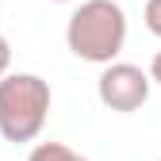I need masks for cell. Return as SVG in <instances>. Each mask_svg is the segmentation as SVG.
I'll return each mask as SVG.
<instances>
[{
	"label": "cell",
	"instance_id": "cell-1",
	"mask_svg": "<svg viewBox=\"0 0 161 161\" xmlns=\"http://www.w3.org/2000/svg\"><path fill=\"white\" fill-rule=\"evenodd\" d=\"M65 46L92 65L115 62L127 46V12L115 0H80L65 23Z\"/></svg>",
	"mask_w": 161,
	"mask_h": 161
},
{
	"label": "cell",
	"instance_id": "cell-2",
	"mask_svg": "<svg viewBox=\"0 0 161 161\" xmlns=\"http://www.w3.org/2000/svg\"><path fill=\"white\" fill-rule=\"evenodd\" d=\"M50 115V85L38 73L0 77V134L4 142H35Z\"/></svg>",
	"mask_w": 161,
	"mask_h": 161
},
{
	"label": "cell",
	"instance_id": "cell-3",
	"mask_svg": "<svg viewBox=\"0 0 161 161\" xmlns=\"http://www.w3.org/2000/svg\"><path fill=\"white\" fill-rule=\"evenodd\" d=\"M96 96L108 111L130 115L150 100V73L130 65V62H108L96 80Z\"/></svg>",
	"mask_w": 161,
	"mask_h": 161
},
{
	"label": "cell",
	"instance_id": "cell-4",
	"mask_svg": "<svg viewBox=\"0 0 161 161\" xmlns=\"http://www.w3.org/2000/svg\"><path fill=\"white\" fill-rule=\"evenodd\" d=\"M27 161H88V157L77 153V150H69L65 142H38L27 153Z\"/></svg>",
	"mask_w": 161,
	"mask_h": 161
},
{
	"label": "cell",
	"instance_id": "cell-5",
	"mask_svg": "<svg viewBox=\"0 0 161 161\" xmlns=\"http://www.w3.org/2000/svg\"><path fill=\"white\" fill-rule=\"evenodd\" d=\"M142 19H146V31L161 38V0H146V8H142Z\"/></svg>",
	"mask_w": 161,
	"mask_h": 161
},
{
	"label": "cell",
	"instance_id": "cell-6",
	"mask_svg": "<svg viewBox=\"0 0 161 161\" xmlns=\"http://www.w3.org/2000/svg\"><path fill=\"white\" fill-rule=\"evenodd\" d=\"M8 69H12V42L0 35V77H4Z\"/></svg>",
	"mask_w": 161,
	"mask_h": 161
},
{
	"label": "cell",
	"instance_id": "cell-7",
	"mask_svg": "<svg viewBox=\"0 0 161 161\" xmlns=\"http://www.w3.org/2000/svg\"><path fill=\"white\" fill-rule=\"evenodd\" d=\"M146 73H150V85H161V50L150 58V69Z\"/></svg>",
	"mask_w": 161,
	"mask_h": 161
},
{
	"label": "cell",
	"instance_id": "cell-8",
	"mask_svg": "<svg viewBox=\"0 0 161 161\" xmlns=\"http://www.w3.org/2000/svg\"><path fill=\"white\" fill-rule=\"evenodd\" d=\"M58 4H69V0H58Z\"/></svg>",
	"mask_w": 161,
	"mask_h": 161
},
{
	"label": "cell",
	"instance_id": "cell-9",
	"mask_svg": "<svg viewBox=\"0 0 161 161\" xmlns=\"http://www.w3.org/2000/svg\"><path fill=\"white\" fill-rule=\"evenodd\" d=\"M157 161H161V157H157Z\"/></svg>",
	"mask_w": 161,
	"mask_h": 161
}]
</instances>
